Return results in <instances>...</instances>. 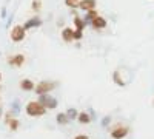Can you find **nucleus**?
Here are the masks:
<instances>
[{"mask_svg":"<svg viewBox=\"0 0 154 139\" xmlns=\"http://www.w3.org/2000/svg\"><path fill=\"white\" fill-rule=\"evenodd\" d=\"M25 111H26L28 116L37 118V116H43L46 113V108L38 102V100H31V102H28L26 107H25Z\"/></svg>","mask_w":154,"mask_h":139,"instance_id":"nucleus-1","label":"nucleus"},{"mask_svg":"<svg viewBox=\"0 0 154 139\" xmlns=\"http://www.w3.org/2000/svg\"><path fill=\"white\" fill-rule=\"evenodd\" d=\"M56 88V82H51V81H42L35 85V94L37 96H42V94H49V91H53Z\"/></svg>","mask_w":154,"mask_h":139,"instance_id":"nucleus-2","label":"nucleus"},{"mask_svg":"<svg viewBox=\"0 0 154 139\" xmlns=\"http://www.w3.org/2000/svg\"><path fill=\"white\" fill-rule=\"evenodd\" d=\"M37 100H38V102H40L46 110H54V108H57V105H59L57 99L53 97V96H49V94H42V96H38Z\"/></svg>","mask_w":154,"mask_h":139,"instance_id":"nucleus-3","label":"nucleus"},{"mask_svg":"<svg viewBox=\"0 0 154 139\" xmlns=\"http://www.w3.org/2000/svg\"><path fill=\"white\" fill-rule=\"evenodd\" d=\"M130 133V128L128 127H125V125H122V124H117V125H114V127L111 128V137L112 139H123V137H126V134Z\"/></svg>","mask_w":154,"mask_h":139,"instance_id":"nucleus-4","label":"nucleus"},{"mask_svg":"<svg viewBox=\"0 0 154 139\" xmlns=\"http://www.w3.org/2000/svg\"><path fill=\"white\" fill-rule=\"evenodd\" d=\"M25 28L23 27H20V25H17V27H14L11 30V34H9V37H11V40L12 42H16V43H19V42H22L23 39H25Z\"/></svg>","mask_w":154,"mask_h":139,"instance_id":"nucleus-5","label":"nucleus"},{"mask_svg":"<svg viewBox=\"0 0 154 139\" xmlns=\"http://www.w3.org/2000/svg\"><path fill=\"white\" fill-rule=\"evenodd\" d=\"M8 64L11 65V67H14V68H20V67H23V64H25V56L23 54H12V56H9L8 57Z\"/></svg>","mask_w":154,"mask_h":139,"instance_id":"nucleus-6","label":"nucleus"},{"mask_svg":"<svg viewBox=\"0 0 154 139\" xmlns=\"http://www.w3.org/2000/svg\"><path fill=\"white\" fill-rule=\"evenodd\" d=\"M20 88L23 91H34L35 90V84L31 79H22L20 81Z\"/></svg>","mask_w":154,"mask_h":139,"instance_id":"nucleus-7","label":"nucleus"},{"mask_svg":"<svg viewBox=\"0 0 154 139\" xmlns=\"http://www.w3.org/2000/svg\"><path fill=\"white\" fill-rule=\"evenodd\" d=\"M79 8L80 9H83V11H94V8H96V0H80V5H79Z\"/></svg>","mask_w":154,"mask_h":139,"instance_id":"nucleus-8","label":"nucleus"},{"mask_svg":"<svg viewBox=\"0 0 154 139\" xmlns=\"http://www.w3.org/2000/svg\"><path fill=\"white\" fill-rule=\"evenodd\" d=\"M42 25V20L38 19V17H32V19H29L26 23L23 25V28H25V31H28V30H31V28H37V27H40Z\"/></svg>","mask_w":154,"mask_h":139,"instance_id":"nucleus-9","label":"nucleus"},{"mask_svg":"<svg viewBox=\"0 0 154 139\" xmlns=\"http://www.w3.org/2000/svg\"><path fill=\"white\" fill-rule=\"evenodd\" d=\"M62 39H63V42H66V43L74 42V30L65 28V30L62 31Z\"/></svg>","mask_w":154,"mask_h":139,"instance_id":"nucleus-10","label":"nucleus"},{"mask_svg":"<svg viewBox=\"0 0 154 139\" xmlns=\"http://www.w3.org/2000/svg\"><path fill=\"white\" fill-rule=\"evenodd\" d=\"M93 27L96 28V30H103L105 27H106V20L103 19V17H100V16H97L94 20H93Z\"/></svg>","mask_w":154,"mask_h":139,"instance_id":"nucleus-11","label":"nucleus"},{"mask_svg":"<svg viewBox=\"0 0 154 139\" xmlns=\"http://www.w3.org/2000/svg\"><path fill=\"white\" fill-rule=\"evenodd\" d=\"M6 124H8L9 130H12V131H17L19 130V121L16 118H11V115L6 116Z\"/></svg>","mask_w":154,"mask_h":139,"instance_id":"nucleus-12","label":"nucleus"},{"mask_svg":"<svg viewBox=\"0 0 154 139\" xmlns=\"http://www.w3.org/2000/svg\"><path fill=\"white\" fill-rule=\"evenodd\" d=\"M77 121H79L80 124H89L93 119H91V116H89V113L82 111V113H79V118H77Z\"/></svg>","mask_w":154,"mask_h":139,"instance_id":"nucleus-13","label":"nucleus"},{"mask_svg":"<svg viewBox=\"0 0 154 139\" xmlns=\"http://www.w3.org/2000/svg\"><path fill=\"white\" fill-rule=\"evenodd\" d=\"M96 17H97V12H96V11H88V12H86V16L83 17V22H85L86 25H91L93 20H94Z\"/></svg>","mask_w":154,"mask_h":139,"instance_id":"nucleus-14","label":"nucleus"},{"mask_svg":"<svg viewBox=\"0 0 154 139\" xmlns=\"http://www.w3.org/2000/svg\"><path fill=\"white\" fill-rule=\"evenodd\" d=\"M56 121H57V124H60V125H66V124L69 122V119H68V116H66V113H57Z\"/></svg>","mask_w":154,"mask_h":139,"instance_id":"nucleus-15","label":"nucleus"},{"mask_svg":"<svg viewBox=\"0 0 154 139\" xmlns=\"http://www.w3.org/2000/svg\"><path fill=\"white\" fill-rule=\"evenodd\" d=\"M74 23H75V30H79V31H83V28L86 27L83 19H80L79 16H74Z\"/></svg>","mask_w":154,"mask_h":139,"instance_id":"nucleus-16","label":"nucleus"},{"mask_svg":"<svg viewBox=\"0 0 154 139\" xmlns=\"http://www.w3.org/2000/svg\"><path fill=\"white\" fill-rule=\"evenodd\" d=\"M19 113H20V100L16 99L11 104V115H19Z\"/></svg>","mask_w":154,"mask_h":139,"instance_id":"nucleus-17","label":"nucleus"},{"mask_svg":"<svg viewBox=\"0 0 154 139\" xmlns=\"http://www.w3.org/2000/svg\"><path fill=\"white\" fill-rule=\"evenodd\" d=\"M112 81H114L116 84H117L119 87H125V85H126V84H125V81H122L120 73H119V71H114V73H112Z\"/></svg>","mask_w":154,"mask_h":139,"instance_id":"nucleus-18","label":"nucleus"},{"mask_svg":"<svg viewBox=\"0 0 154 139\" xmlns=\"http://www.w3.org/2000/svg\"><path fill=\"white\" fill-rule=\"evenodd\" d=\"M66 116H68V119H69V121H74V119L79 118V111H77L75 108H68Z\"/></svg>","mask_w":154,"mask_h":139,"instance_id":"nucleus-19","label":"nucleus"},{"mask_svg":"<svg viewBox=\"0 0 154 139\" xmlns=\"http://www.w3.org/2000/svg\"><path fill=\"white\" fill-rule=\"evenodd\" d=\"M111 124V115H106V116H103V118H102V121H100V125H102V127H108V125Z\"/></svg>","mask_w":154,"mask_h":139,"instance_id":"nucleus-20","label":"nucleus"},{"mask_svg":"<svg viewBox=\"0 0 154 139\" xmlns=\"http://www.w3.org/2000/svg\"><path fill=\"white\" fill-rule=\"evenodd\" d=\"M65 3H66V6H69V8H79V5H80V0H65Z\"/></svg>","mask_w":154,"mask_h":139,"instance_id":"nucleus-21","label":"nucleus"},{"mask_svg":"<svg viewBox=\"0 0 154 139\" xmlns=\"http://www.w3.org/2000/svg\"><path fill=\"white\" fill-rule=\"evenodd\" d=\"M40 8H42V2H40V0H32V9L34 11H40Z\"/></svg>","mask_w":154,"mask_h":139,"instance_id":"nucleus-22","label":"nucleus"},{"mask_svg":"<svg viewBox=\"0 0 154 139\" xmlns=\"http://www.w3.org/2000/svg\"><path fill=\"white\" fill-rule=\"evenodd\" d=\"M82 37H83V31H79V30L74 31V40H80Z\"/></svg>","mask_w":154,"mask_h":139,"instance_id":"nucleus-23","label":"nucleus"},{"mask_svg":"<svg viewBox=\"0 0 154 139\" xmlns=\"http://www.w3.org/2000/svg\"><path fill=\"white\" fill-rule=\"evenodd\" d=\"M12 20H14V12L8 16V19H6V23H5V27H6V28H9V25L12 23Z\"/></svg>","mask_w":154,"mask_h":139,"instance_id":"nucleus-24","label":"nucleus"},{"mask_svg":"<svg viewBox=\"0 0 154 139\" xmlns=\"http://www.w3.org/2000/svg\"><path fill=\"white\" fill-rule=\"evenodd\" d=\"M6 11H8V9H6V8H3V9H2V12H0L2 19H8V17H6V16H8V12H6Z\"/></svg>","mask_w":154,"mask_h":139,"instance_id":"nucleus-25","label":"nucleus"},{"mask_svg":"<svg viewBox=\"0 0 154 139\" xmlns=\"http://www.w3.org/2000/svg\"><path fill=\"white\" fill-rule=\"evenodd\" d=\"M74 139H89V137H88L86 134H79V136H75Z\"/></svg>","mask_w":154,"mask_h":139,"instance_id":"nucleus-26","label":"nucleus"},{"mask_svg":"<svg viewBox=\"0 0 154 139\" xmlns=\"http://www.w3.org/2000/svg\"><path fill=\"white\" fill-rule=\"evenodd\" d=\"M0 81H2V73H0Z\"/></svg>","mask_w":154,"mask_h":139,"instance_id":"nucleus-27","label":"nucleus"},{"mask_svg":"<svg viewBox=\"0 0 154 139\" xmlns=\"http://www.w3.org/2000/svg\"><path fill=\"white\" fill-rule=\"evenodd\" d=\"M9 2H11V0H6V3H9Z\"/></svg>","mask_w":154,"mask_h":139,"instance_id":"nucleus-28","label":"nucleus"},{"mask_svg":"<svg viewBox=\"0 0 154 139\" xmlns=\"http://www.w3.org/2000/svg\"><path fill=\"white\" fill-rule=\"evenodd\" d=\"M0 116H2V110H0Z\"/></svg>","mask_w":154,"mask_h":139,"instance_id":"nucleus-29","label":"nucleus"}]
</instances>
